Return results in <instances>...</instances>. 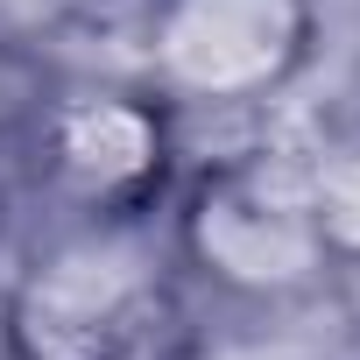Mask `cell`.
Returning <instances> with one entry per match:
<instances>
[{
  "label": "cell",
  "instance_id": "cell-1",
  "mask_svg": "<svg viewBox=\"0 0 360 360\" xmlns=\"http://www.w3.org/2000/svg\"><path fill=\"white\" fill-rule=\"evenodd\" d=\"M191 346L184 269L155 219H71L0 297L8 360H184Z\"/></svg>",
  "mask_w": 360,
  "mask_h": 360
},
{
  "label": "cell",
  "instance_id": "cell-3",
  "mask_svg": "<svg viewBox=\"0 0 360 360\" xmlns=\"http://www.w3.org/2000/svg\"><path fill=\"white\" fill-rule=\"evenodd\" d=\"M22 155L64 219H155L184 176V120L148 78H57Z\"/></svg>",
  "mask_w": 360,
  "mask_h": 360
},
{
  "label": "cell",
  "instance_id": "cell-5",
  "mask_svg": "<svg viewBox=\"0 0 360 360\" xmlns=\"http://www.w3.org/2000/svg\"><path fill=\"white\" fill-rule=\"evenodd\" d=\"M50 92H57L50 57H43L22 29L0 22V155L29 141V127H36V113L50 106Z\"/></svg>",
  "mask_w": 360,
  "mask_h": 360
},
{
  "label": "cell",
  "instance_id": "cell-4",
  "mask_svg": "<svg viewBox=\"0 0 360 360\" xmlns=\"http://www.w3.org/2000/svg\"><path fill=\"white\" fill-rule=\"evenodd\" d=\"M318 50V0H148L141 71L184 113H255Z\"/></svg>",
  "mask_w": 360,
  "mask_h": 360
},
{
  "label": "cell",
  "instance_id": "cell-2",
  "mask_svg": "<svg viewBox=\"0 0 360 360\" xmlns=\"http://www.w3.org/2000/svg\"><path fill=\"white\" fill-rule=\"evenodd\" d=\"M169 255L233 304H297L325 290L339 262L311 198V155L240 141L184 169L169 191Z\"/></svg>",
  "mask_w": 360,
  "mask_h": 360
},
{
  "label": "cell",
  "instance_id": "cell-6",
  "mask_svg": "<svg viewBox=\"0 0 360 360\" xmlns=\"http://www.w3.org/2000/svg\"><path fill=\"white\" fill-rule=\"evenodd\" d=\"M311 198H318L332 262L339 269H360V141L311 155Z\"/></svg>",
  "mask_w": 360,
  "mask_h": 360
},
{
  "label": "cell",
  "instance_id": "cell-7",
  "mask_svg": "<svg viewBox=\"0 0 360 360\" xmlns=\"http://www.w3.org/2000/svg\"><path fill=\"white\" fill-rule=\"evenodd\" d=\"M184 360H276V353H262V346H205V339H198Z\"/></svg>",
  "mask_w": 360,
  "mask_h": 360
}]
</instances>
